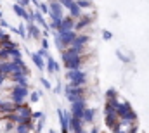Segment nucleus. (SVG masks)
Here are the masks:
<instances>
[{
  "label": "nucleus",
  "instance_id": "1",
  "mask_svg": "<svg viewBox=\"0 0 149 133\" xmlns=\"http://www.w3.org/2000/svg\"><path fill=\"white\" fill-rule=\"evenodd\" d=\"M26 95H28V90H26V87H23V85H17V87H14V90H12V100H14V104H17V105H23V100L26 99Z\"/></svg>",
  "mask_w": 149,
  "mask_h": 133
},
{
  "label": "nucleus",
  "instance_id": "2",
  "mask_svg": "<svg viewBox=\"0 0 149 133\" xmlns=\"http://www.w3.org/2000/svg\"><path fill=\"white\" fill-rule=\"evenodd\" d=\"M68 76H70V80H71V83H73L74 87H80L81 83H85V73H81V71H70L68 73Z\"/></svg>",
  "mask_w": 149,
  "mask_h": 133
},
{
  "label": "nucleus",
  "instance_id": "3",
  "mask_svg": "<svg viewBox=\"0 0 149 133\" xmlns=\"http://www.w3.org/2000/svg\"><path fill=\"white\" fill-rule=\"evenodd\" d=\"M33 130V123L30 121V123H21V125H17L16 126V133H30Z\"/></svg>",
  "mask_w": 149,
  "mask_h": 133
},
{
  "label": "nucleus",
  "instance_id": "4",
  "mask_svg": "<svg viewBox=\"0 0 149 133\" xmlns=\"http://www.w3.org/2000/svg\"><path fill=\"white\" fill-rule=\"evenodd\" d=\"M83 121H94V109H87L85 114H83Z\"/></svg>",
  "mask_w": 149,
  "mask_h": 133
},
{
  "label": "nucleus",
  "instance_id": "5",
  "mask_svg": "<svg viewBox=\"0 0 149 133\" xmlns=\"http://www.w3.org/2000/svg\"><path fill=\"white\" fill-rule=\"evenodd\" d=\"M33 61H35V64H37V66L40 67V69H43V62H42V57H40L38 54H35V55H33Z\"/></svg>",
  "mask_w": 149,
  "mask_h": 133
},
{
  "label": "nucleus",
  "instance_id": "6",
  "mask_svg": "<svg viewBox=\"0 0 149 133\" xmlns=\"http://www.w3.org/2000/svg\"><path fill=\"white\" fill-rule=\"evenodd\" d=\"M5 78H7V74H3V73L0 71V85H2L3 81H5Z\"/></svg>",
  "mask_w": 149,
  "mask_h": 133
},
{
  "label": "nucleus",
  "instance_id": "7",
  "mask_svg": "<svg viewBox=\"0 0 149 133\" xmlns=\"http://www.w3.org/2000/svg\"><path fill=\"white\" fill-rule=\"evenodd\" d=\"M38 100V94H31V102H37Z\"/></svg>",
  "mask_w": 149,
  "mask_h": 133
},
{
  "label": "nucleus",
  "instance_id": "8",
  "mask_svg": "<svg viewBox=\"0 0 149 133\" xmlns=\"http://www.w3.org/2000/svg\"><path fill=\"white\" fill-rule=\"evenodd\" d=\"M90 133H97V130H92V132H90Z\"/></svg>",
  "mask_w": 149,
  "mask_h": 133
},
{
  "label": "nucleus",
  "instance_id": "9",
  "mask_svg": "<svg viewBox=\"0 0 149 133\" xmlns=\"http://www.w3.org/2000/svg\"><path fill=\"white\" fill-rule=\"evenodd\" d=\"M50 133H56V132H54V130H50Z\"/></svg>",
  "mask_w": 149,
  "mask_h": 133
},
{
  "label": "nucleus",
  "instance_id": "10",
  "mask_svg": "<svg viewBox=\"0 0 149 133\" xmlns=\"http://www.w3.org/2000/svg\"><path fill=\"white\" fill-rule=\"evenodd\" d=\"M0 102H2V100H0Z\"/></svg>",
  "mask_w": 149,
  "mask_h": 133
}]
</instances>
